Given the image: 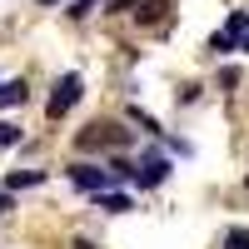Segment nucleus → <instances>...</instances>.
I'll list each match as a JSON object with an SVG mask.
<instances>
[{
  "label": "nucleus",
  "mask_w": 249,
  "mask_h": 249,
  "mask_svg": "<svg viewBox=\"0 0 249 249\" xmlns=\"http://www.w3.org/2000/svg\"><path fill=\"white\" fill-rule=\"evenodd\" d=\"M80 95H85V80H80L75 70H70V75H60V80H55V95H50V105H45V115H50V120H65V115L80 105Z\"/></svg>",
  "instance_id": "obj_1"
},
{
  "label": "nucleus",
  "mask_w": 249,
  "mask_h": 249,
  "mask_svg": "<svg viewBox=\"0 0 249 249\" xmlns=\"http://www.w3.org/2000/svg\"><path fill=\"white\" fill-rule=\"evenodd\" d=\"M70 179H75L85 195H105L115 175H110V170H100V164H90V160H80V164H70Z\"/></svg>",
  "instance_id": "obj_3"
},
{
  "label": "nucleus",
  "mask_w": 249,
  "mask_h": 249,
  "mask_svg": "<svg viewBox=\"0 0 249 249\" xmlns=\"http://www.w3.org/2000/svg\"><path fill=\"white\" fill-rule=\"evenodd\" d=\"M140 0H110V15H124V10H135Z\"/></svg>",
  "instance_id": "obj_15"
},
{
  "label": "nucleus",
  "mask_w": 249,
  "mask_h": 249,
  "mask_svg": "<svg viewBox=\"0 0 249 249\" xmlns=\"http://www.w3.org/2000/svg\"><path fill=\"white\" fill-rule=\"evenodd\" d=\"M10 210H15V195L5 190V184H0V214H10Z\"/></svg>",
  "instance_id": "obj_14"
},
{
  "label": "nucleus",
  "mask_w": 249,
  "mask_h": 249,
  "mask_svg": "<svg viewBox=\"0 0 249 249\" xmlns=\"http://www.w3.org/2000/svg\"><path fill=\"white\" fill-rule=\"evenodd\" d=\"M164 179H170V160L164 155H144L135 164V184L140 190H155V184H164Z\"/></svg>",
  "instance_id": "obj_4"
},
{
  "label": "nucleus",
  "mask_w": 249,
  "mask_h": 249,
  "mask_svg": "<svg viewBox=\"0 0 249 249\" xmlns=\"http://www.w3.org/2000/svg\"><path fill=\"white\" fill-rule=\"evenodd\" d=\"M40 5H60V0H40Z\"/></svg>",
  "instance_id": "obj_18"
},
{
  "label": "nucleus",
  "mask_w": 249,
  "mask_h": 249,
  "mask_svg": "<svg viewBox=\"0 0 249 249\" xmlns=\"http://www.w3.org/2000/svg\"><path fill=\"white\" fill-rule=\"evenodd\" d=\"M230 50H239V40H234L230 30H214V35H210V55H230Z\"/></svg>",
  "instance_id": "obj_9"
},
{
  "label": "nucleus",
  "mask_w": 249,
  "mask_h": 249,
  "mask_svg": "<svg viewBox=\"0 0 249 249\" xmlns=\"http://www.w3.org/2000/svg\"><path fill=\"white\" fill-rule=\"evenodd\" d=\"M100 5H110V0H75V5H70V20H85V15L100 10Z\"/></svg>",
  "instance_id": "obj_11"
},
{
  "label": "nucleus",
  "mask_w": 249,
  "mask_h": 249,
  "mask_svg": "<svg viewBox=\"0 0 249 249\" xmlns=\"http://www.w3.org/2000/svg\"><path fill=\"white\" fill-rule=\"evenodd\" d=\"M135 15H140V25H160V20L170 15V0H144Z\"/></svg>",
  "instance_id": "obj_7"
},
{
  "label": "nucleus",
  "mask_w": 249,
  "mask_h": 249,
  "mask_svg": "<svg viewBox=\"0 0 249 249\" xmlns=\"http://www.w3.org/2000/svg\"><path fill=\"white\" fill-rule=\"evenodd\" d=\"M95 204H100L105 214H124V210H130V195H120V190H105V195H95Z\"/></svg>",
  "instance_id": "obj_8"
},
{
  "label": "nucleus",
  "mask_w": 249,
  "mask_h": 249,
  "mask_svg": "<svg viewBox=\"0 0 249 249\" xmlns=\"http://www.w3.org/2000/svg\"><path fill=\"white\" fill-rule=\"evenodd\" d=\"M80 150H110V144H115V150H120V144H130V130H120V124H85V130H80Z\"/></svg>",
  "instance_id": "obj_2"
},
{
  "label": "nucleus",
  "mask_w": 249,
  "mask_h": 249,
  "mask_svg": "<svg viewBox=\"0 0 249 249\" xmlns=\"http://www.w3.org/2000/svg\"><path fill=\"white\" fill-rule=\"evenodd\" d=\"M70 249H95V244H90V239H75V244H70Z\"/></svg>",
  "instance_id": "obj_16"
},
{
  "label": "nucleus",
  "mask_w": 249,
  "mask_h": 249,
  "mask_svg": "<svg viewBox=\"0 0 249 249\" xmlns=\"http://www.w3.org/2000/svg\"><path fill=\"white\" fill-rule=\"evenodd\" d=\"M130 120H135V124H140V130H144V135H160V124H155V120H150V115H144V110H140V105H135V110H130Z\"/></svg>",
  "instance_id": "obj_12"
},
{
  "label": "nucleus",
  "mask_w": 249,
  "mask_h": 249,
  "mask_svg": "<svg viewBox=\"0 0 249 249\" xmlns=\"http://www.w3.org/2000/svg\"><path fill=\"white\" fill-rule=\"evenodd\" d=\"M239 50H249V35H244V40H239Z\"/></svg>",
  "instance_id": "obj_17"
},
{
  "label": "nucleus",
  "mask_w": 249,
  "mask_h": 249,
  "mask_svg": "<svg viewBox=\"0 0 249 249\" xmlns=\"http://www.w3.org/2000/svg\"><path fill=\"white\" fill-rule=\"evenodd\" d=\"M25 100H30L25 80H0V110H15V105H25Z\"/></svg>",
  "instance_id": "obj_5"
},
{
  "label": "nucleus",
  "mask_w": 249,
  "mask_h": 249,
  "mask_svg": "<svg viewBox=\"0 0 249 249\" xmlns=\"http://www.w3.org/2000/svg\"><path fill=\"white\" fill-rule=\"evenodd\" d=\"M224 30H230L234 40H244V35H249V15H244V10H234V15H230V25H224Z\"/></svg>",
  "instance_id": "obj_10"
},
{
  "label": "nucleus",
  "mask_w": 249,
  "mask_h": 249,
  "mask_svg": "<svg viewBox=\"0 0 249 249\" xmlns=\"http://www.w3.org/2000/svg\"><path fill=\"white\" fill-rule=\"evenodd\" d=\"M224 249H249V230H230L224 234Z\"/></svg>",
  "instance_id": "obj_13"
},
{
  "label": "nucleus",
  "mask_w": 249,
  "mask_h": 249,
  "mask_svg": "<svg viewBox=\"0 0 249 249\" xmlns=\"http://www.w3.org/2000/svg\"><path fill=\"white\" fill-rule=\"evenodd\" d=\"M40 179H45V170H10V175H5V190L15 195V190H30V184H40Z\"/></svg>",
  "instance_id": "obj_6"
}]
</instances>
